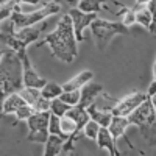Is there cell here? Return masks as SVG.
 <instances>
[{
  "mask_svg": "<svg viewBox=\"0 0 156 156\" xmlns=\"http://www.w3.org/2000/svg\"><path fill=\"white\" fill-rule=\"evenodd\" d=\"M48 119H50V111H34L25 122L28 125V133L33 131H41V129H47L48 125Z\"/></svg>",
  "mask_w": 156,
  "mask_h": 156,
  "instance_id": "14",
  "label": "cell"
},
{
  "mask_svg": "<svg viewBox=\"0 0 156 156\" xmlns=\"http://www.w3.org/2000/svg\"><path fill=\"white\" fill-rule=\"evenodd\" d=\"M59 11H62V6L58 2H55V0L42 5L39 9H34L31 12L20 11L19 5H16V8L12 9L11 16H9V20L12 22V25H14V30H20V28H25V27H30V25L42 22L50 16L58 14Z\"/></svg>",
  "mask_w": 156,
  "mask_h": 156,
  "instance_id": "4",
  "label": "cell"
},
{
  "mask_svg": "<svg viewBox=\"0 0 156 156\" xmlns=\"http://www.w3.org/2000/svg\"><path fill=\"white\" fill-rule=\"evenodd\" d=\"M98 129H100V125H98L97 122H94V120H90V119H89V120L84 123V126H83V133H81V134H84L86 137L95 140Z\"/></svg>",
  "mask_w": 156,
  "mask_h": 156,
  "instance_id": "25",
  "label": "cell"
},
{
  "mask_svg": "<svg viewBox=\"0 0 156 156\" xmlns=\"http://www.w3.org/2000/svg\"><path fill=\"white\" fill-rule=\"evenodd\" d=\"M55 2H58L61 6H62V5H67L69 8H72V6H76L78 0H55Z\"/></svg>",
  "mask_w": 156,
  "mask_h": 156,
  "instance_id": "30",
  "label": "cell"
},
{
  "mask_svg": "<svg viewBox=\"0 0 156 156\" xmlns=\"http://www.w3.org/2000/svg\"><path fill=\"white\" fill-rule=\"evenodd\" d=\"M148 0H136V5H147Z\"/></svg>",
  "mask_w": 156,
  "mask_h": 156,
  "instance_id": "33",
  "label": "cell"
},
{
  "mask_svg": "<svg viewBox=\"0 0 156 156\" xmlns=\"http://www.w3.org/2000/svg\"><path fill=\"white\" fill-rule=\"evenodd\" d=\"M136 12V22L140 23L144 28H147L151 34L154 33V23H153V14L147 9V8H142L139 11H134Z\"/></svg>",
  "mask_w": 156,
  "mask_h": 156,
  "instance_id": "20",
  "label": "cell"
},
{
  "mask_svg": "<svg viewBox=\"0 0 156 156\" xmlns=\"http://www.w3.org/2000/svg\"><path fill=\"white\" fill-rule=\"evenodd\" d=\"M0 115H2V111H0Z\"/></svg>",
  "mask_w": 156,
  "mask_h": 156,
  "instance_id": "36",
  "label": "cell"
},
{
  "mask_svg": "<svg viewBox=\"0 0 156 156\" xmlns=\"http://www.w3.org/2000/svg\"><path fill=\"white\" fill-rule=\"evenodd\" d=\"M17 55H19L20 62H22V84L27 86V87H37V89H41L47 83V80L42 78L41 75L37 73V70L31 66V61L28 58L27 50L17 51Z\"/></svg>",
  "mask_w": 156,
  "mask_h": 156,
  "instance_id": "7",
  "label": "cell"
},
{
  "mask_svg": "<svg viewBox=\"0 0 156 156\" xmlns=\"http://www.w3.org/2000/svg\"><path fill=\"white\" fill-rule=\"evenodd\" d=\"M129 125L137 126L142 133L145 131L148 126L154 125L156 120V106H154V97H148L140 103L137 108H134L131 112L126 115Z\"/></svg>",
  "mask_w": 156,
  "mask_h": 156,
  "instance_id": "6",
  "label": "cell"
},
{
  "mask_svg": "<svg viewBox=\"0 0 156 156\" xmlns=\"http://www.w3.org/2000/svg\"><path fill=\"white\" fill-rule=\"evenodd\" d=\"M47 129H48V134L62 136V134H61V129H59V115H55V114L50 112V119H48ZM62 137H64V136H62Z\"/></svg>",
  "mask_w": 156,
  "mask_h": 156,
  "instance_id": "26",
  "label": "cell"
},
{
  "mask_svg": "<svg viewBox=\"0 0 156 156\" xmlns=\"http://www.w3.org/2000/svg\"><path fill=\"white\" fill-rule=\"evenodd\" d=\"M48 22H39L30 27H25L20 30H14V25L8 19L6 25L3 27V30L0 31V41L5 45H8V48L14 50V51H20V50H27V47L30 44H34L39 37L41 33L47 28Z\"/></svg>",
  "mask_w": 156,
  "mask_h": 156,
  "instance_id": "3",
  "label": "cell"
},
{
  "mask_svg": "<svg viewBox=\"0 0 156 156\" xmlns=\"http://www.w3.org/2000/svg\"><path fill=\"white\" fill-rule=\"evenodd\" d=\"M95 142H97V145H98L100 148L108 150V153H109L111 156H120V154H122V153L119 151V148H117L115 140L112 139V136H111V133L108 131L106 126H100L98 133H97V137H95Z\"/></svg>",
  "mask_w": 156,
  "mask_h": 156,
  "instance_id": "13",
  "label": "cell"
},
{
  "mask_svg": "<svg viewBox=\"0 0 156 156\" xmlns=\"http://www.w3.org/2000/svg\"><path fill=\"white\" fill-rule=\"evenodd\" d=\"M64 140H66V137H62V136L48 134L47 140L44 142V145H45V148H44V156H58V154H61Z\"/></svg>",
  "mask_w": 156,
  "mask_h": 156,
  "instance_id": "17",
  "label": "cell"
},
{
  "mask_svg": "<svg viewBox=\"0 0 156 156\" xmlns=\"http://www.w3.org/2000/svg\"><path fill=\"white\" fill-rule=\"evenodd\" d=\"M67 14L70 16V20H72V27H73V34H75V39L76 42H81L84 41V36H83V31L90 25L95 17H97V12H84L81 9H78L75 6L69 8V12Z\"/></svg>",
  "mask_w": 156,
  "mask_h": 156,
  "instance_id": "8",
  "label": "cell"
},
{
  "mask_svg": "<svg viewBox=\"0 0 156 156\" xmlns=\"http://www.w3.org/2000/svg\"><path fill=\"white\" fill-rule=\"evenodd\" d=\"M86 111L89 114V119L97 122L100 126H108L111 119H112V114L111 111H105V109H98L97 108V103H90L89 106H86Z\"/></svg>",
  "mask_w": 156,
  "mask_h": 156,
  "instance_id": "16",
  "label": "cell"
},
{
  "mask_svg": "<svg viewBox=\"0 0 156 156\" xmlns=\"http://www.w3.org/2000/svg\"><path fill=\"white\" fill-rule=\"evenodd\" d=\"M45 44L50 47L53 58L67 64H72L75 61V58L78 56V47H76V39L73 34V27L69 14H62L56 28L47 36H44L39 42H34V47L37 48Z\"/></svg>",
  "mask_w": 156,
  "mask_h": 156,
  "instance_id": "1",
  "label": "cell"
},
{
  "mask_svg": "<svg viewBox=\"0 0 156 156\" xmlns=\"http://www.w3.org/2000/svg\"><path fill=\"white\" fill-rule=\"evenodd\" d=\"M75 128H76V123L70 119L69 115L64 114V115L59 117V129H61V134L66 137V139H67L70 134H73Z\"/></svg>",
  "mask_w": 156,
  "mask_h": 156,
  "instance_id": "22",
  "label": "cell"
},
{
  "mask_svg": "<svg viewBox=\"0 0 156 156\" xmlns=\"http://www.w3.org/2000/svg\"><path fill=\"white\" fill-rule=\"evenodd\" d=\"M39 90H41V95H42L44 98L53 100V98H56V97L61 95V92H62V84H58V83H55V81H47Z\"/></svg>",
  "mask_w": 156,
  "mask_h": 156,
  "instance_id": "21",
  "label": "cell"
},
{
  "mask_svg": "<svg viewBox=\"0 0 156 156\" xmlns=\"http://www.w3.org/2000/svg\"><path fill=\"white\" fill-rule=\"evenodd\" d=\"M25 101L19 92H12L9 95H6L2 101V105H0V111H2V115H9V114H14L22 105H25Z\"/></svg>",
  "mask_w": 156,
  "mask_h": 156,
  "instance_id": "15",
  "label": "cell"
},
{
  "mask_svg": "<svg viewBox=\"0 0 156 156\" xmlns=\"http://www.w3.org/2000/svg\"><path fill=\"white\" fill-rule=\"evenodd\" d=\"M19 95L28 103V105L33 106L34 111H50V100L44 98L41 95V90L37 87H27L22 86L19 90Z\"/></svg>",
  "mask_w": 156,
  "mask_h": 156,
  "instance_id": "10",
  "label": "cell"
},
{
  "mask_svg": "<svg viewBox=\"0 0 156 156\" xmlns=\"http://www.w3.org/2000/svg\"><path fill=\"white\" fill-rule=\"evenodd\" d=\"M103 92V84L98 83H86L80 87V101H78V106L80 108H86L90 103H94L95 98Z\"/></svg>",
  "mask_w": 156,
  "mask_h": 156,
  "instance_id": "12",
  "label": "cell"
},
{
  "mask_svg": "<svg viewBox=\"0 0 156 156\" xmlns=\"http://www.w3.org/2000/svg\"><path fill=\"white\" fill-rule=\"evenodd\" d=\"M33 112H34L33 106H31V105H28V103H25V105H22V106L14 112V115H16V120H17V122H20V120H27ZM17 122H16V123H17Z\"/></svg>",
  "mask_w": 156,
  "mask_h": 156,
  "instance_id": "27",
  "label": "cell"
},
{
  "mask_svg": "<svg viewBox=\"0 0 156 156\" xmlns=\"http://www.w3.org/2000/svg\"><path fill=\"white\" fill-rule=\"evenodd\" d=\"M6 2H9V0H0V5H3V3H6Z\"/></svg>",
  "mask_w": 156,
  "mask_h": 156,
  "instance_id": "35",
  "label": "cell"
},
{
  "mask_svg": "<svg viewBox=\"0 0 156 156\" xmlns=\"http://www.w3.org/2000/svg\"><path fill=\"white\" fill-rule=\"evenodd\" d=\"M122 23L125 27H131L133 23H136V12L134 9H129V8H123V17H122Z\"/></svg>",
  "mask_w": 156,
  "mask_h": 156,
  "instance_id": "29",
  "label": "cell"
},
{
  "mask_svg": "<svg viewBox=\"0 0 156 156\" xmlns=\"http://www.w3.org/2000/svg\"><path fill=\"white\" fill-rule=\"evenodd\" d=\"M145 98H147V94H144V92H131V94H128V95L122 97L120 100H117L115 106L111 108L109 111H111L112 115L126 117L134 108H137Z\"/></svg>",
  "mask_w": 156,
  "mask_h": 156,
  "instance_id": "9",
  "label": "cell"
},
{
  "mask_svg": "<svg viewBox=\"0 0 156 156\" xmlns=\"http://www.w3.org/2000/svg\"><path fill=\"white\" fill-rule=\"evenodd\" d=\"M64 103H67L69 106H76L80 101V89H73V90H62L61 95L58 97Z\"/></svg>",
  "mask_w": 156,
  "mask_h": 156,
  "instance_id": "23",
  "label": "cell"
},
{
  "mask_svg": "<svg viewBox=\"0 0 156 156\" xmlns=\"http://www.w3.org/2000/svg\"><path fill=\"white\" fill-rule=\"evenodd\" d=\"M128 126H129V122H128L126 117L112 115V119H111V122H109V125H108L106 128H108V131L111 133V136H112L114 140H117L119 137H123L129 148H136V147L131 144V140H129V139L126 137V134H125V131H126Z\"/></svg>",
  "mask_w": 156,
  "mask_h": 156,
  "instance_id": "11",
  "label": "cell"
},
{
  "mask_svg": "<svg viewBox=\"0 0 156 156\" xmlns=\"http://www.w3.org/2000/svg\"><path fill=\"white\" fill-rule=\"evenodd\" d=\"M19 2V5L20 3H28V5H37L39 2H41V0H17Z\"/></svg>",
  "mask_w": 156,
  "mask_h": 156,
  "instance_id": "32",
  "label": "cell"
},
{
  "mask_svg": "<svg viewBox=\"0 0 156 156\" xmlns=\"http://www.w3.org/2000/svg\"><path fill=\"white\" fill-rule=\"evenodd\" d=\"M154 94H156V78H153V81L150 83V87H148L147 95H148V97H154Z\"/></svg>",
  "mask_w": 156,
  "mask_h": 156,
  "instance_id": "31",
  "label": "cell"
},
{
  "mask_svg": "<svg viewBox=\"0 0 156 156\" xmlns=\"http://www.w3.org/2000/svg\"><path fill=\"white\" fill-rule=\"evenodd\" d=\"M89 28H90V31H92V34L95 37L98 50H105L114 36L129 33L128 27H125L122 22H109L106 19H100V17H95L92 22H90Z\"/></svg>",
  "mask_w": 156,
  "mask_h": 156,
  "instance_id": "5",
  "label": "cell"
},
{
  "mask_svg": "<svg viewBox=\"0 0 156 156\" xmlns=\"http://www.w3.org/2000/svg\"><path fill=\"white\" fill-rule=\"evenodd\" d=\"M106 2H111V3H114L117 6H122V8L125 6L120 2H117V0H78L76 8L84 11V12H98L101 9V5Z\"/></svg>",
  "mask_w": 156,
  "mask_h": 156,
  "instance_id": "19",
  "label": "cell"
},
{
  "mask_svg": "<svg viewBox=\"0 0 156 156\" xmlns=\"http://www.w3.org/2000/svg\"><path fill=\"white\" fill-rule=\"evenodd\" d=\"M70 106L67 105V103H64L61 98H53V100H50V112L51 114H55V115H64L67 112V109H69Z\"/></svg>",
  "mask_w": 156,
  "mask_h": 156,
  "instance_id": "24",
  "label": "cell"
},
{
  "mask_svg": "<svg viewBox=\"0 0 156 156\" xmlns=\"http://www.w3.org/2000/svg\"><path fill=\"white\" fill-rule=\"evenodd\" d=\"M5 51H6V48H3V50H0V59L3 58V55H5Z\"/></svg>",
  "mask_w": 156,
  "mask_h": 156,
  "instance_id": "34",
  "label": "cell"
},
{
  "mask_svg": "<svg viewBox=\"0 0 156 156\" xmlns=\"http://www.w3.org/2000/svg\"><path fill=\"white\" fill-rule=\"evenodd\" d=\"M48 137V129H41V131H33V133H28L27 139L30 142H37V144H44Z\"/></svg>",
  "mask_w": 156,
  "mask_h": 156,
  "instance_id": "28",
  "label": "cell"
},
{
  "mask_svg": "<svg viewBox=\"0 0 156 156\" xmlns=\"http://www.w3.org/2000/svg\"><path fill=\"white\" fill-rule=\"evenodd\" d=\"M94 78V72L92 70H83L78 75H75L72 80L66 81L62 84V90H73V89H80L83 84L89 83Z\"/></svg>",
  "mask_w": 156,
  "mask_h": 156,
  "instance_id": "18",
  "label": "cell"
},
{
  "mask_svg": "<svg viewBox=\"0 0 156 156\" xmlns=\"http://www.w3.org/2000/svg\"><path fill=\"white\" fill-rule=\"evenodd\" d=\"M22 62L17 51L6 48L0 59V105L6 95L17 92L22 87Z\"/></svg>",
  "mask_w": 156,
  "mask_h": 156,
  "instance_id": "2",
  "label": "cell"
}]
</instances>
